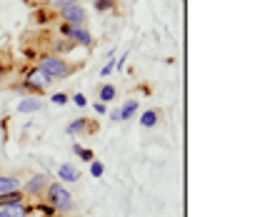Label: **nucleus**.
<instances>
[{"mask_svg": "<svg viewBox=\"0 0 260 217\" xmlns=\"http://www.w3.org/2000/svg\"><path fill=\"white\" fill-rule=\"evenodd\" d=\"M45 202L55 210V212H60V215H65V212H70L73 207H75V200H73V195L65 190L60 183H50L48 185V190H45Z\"/></svg>", "mask_w": 260, "mask_h": 217, "instance_id": "nucleus-1", "label": "nucleus"}, {"mask_svg": "<svg viewBox=\"0 0 260 217\" xmlns=\"http://www.w3.org/2000/svg\"><path fill=\"white\" fill-rule=\"evenodd\" d=\"M38 70H43L50 80H60V78H68V75L75 70V65H70L68 60H63L60 55H40Z\"/></svg>", "mask_w": 260, "mask_h": 217, "instance_id": "nucleus-2", "label": "nucleus"}, {"mask_svg": "<svg viewBox=\"0 0 260 217\" xmlns=\"http://www.w3.org/2000/svg\"><path fill=\"white\" fill-rule=\"evenodd\" d=\"M50 85H53V80H50L43 70H38V67H30V70L23 73V88H25V93L28 95L45 93Z\"/></svg>", "mask_w": 260, "mask_h": 217, "instance_id": "nucleus-3", "label": "nucleus"}, {"mask_svg": "<svg viewBox=\"0 0 260 217\" xmlns=\"http://www.w3.org/2000/svg\"><path fill=\"white\" fill-rule=\"evenodd\" d=\"M58 18L63 20L65 25H80V28H85V20H88V13H85V8L78 3V5H65L58 10Z\"/></svg>", "mask_w": 260, "mask_h": 217, "instance_id": "nucleus-4", "label": "nucleus"}, {"mask_svg": "<svg viewBox=\"0 0 260 217\" xmlns=\"http://www.w3.org/2000/svg\"><path fill=\"white\" fill-rule=\"evenodd\" d=\"M60 35H63L65 40H70L73 45L78 43V45H83V48H93V35L85 30V28H80V25H60Z\"/></svg>", "mask_w": 260, "mask_h": 217, "instance_id": "nucleus-5", "label": "nucleus"}, {"mask_svg": "<svg viewBox=\"0 0 260 217\" xmlns=\"http://www.w3.org/2000/svg\"><path fill=\"white\" fill-rule=\"evenodd\" d=\"M48 185H50V177H48V175H35V177H30V180L25 183V190H23V192H25V197H43Z\"/></svg>", "mask_w": 260, "mask_h": 217, "instance_id": "nucleus-6", "label": "nucleus"}, {"mask_svg": "<svg viewBox=\"0 0 260 217\" xmlns=\"http://www.w3.org/2000/svg\"><path fill=\"white\" fill-rule=\"evenodd\" d=\"M43 107H45V102H43L40 97H35V95H25V97L18 102V113H23V115L38 113V110H43Z\"/></svg>", "mask_w": 260, "mask_h": 217, "instance_id": "nucleus-7", "label": "nucleus"}, {"mask_svg": "<svg viewBox=\"0 0 260 217\" xmlns=\"http://www.w3.org/2000/svg\"><path fill=\"white\" fill-rule=\"evenodd\" d=\"M25 202V192L23 190H10V192H0V207H15Z\"/></svg>", "mask_w": 260, "mask_h": 217, "instance_id": "nucleus-8", "label": "nucleus"}, {"mask_svg": "<svg viewBox=\"0 0 260 217\" xmlns=\"http://www.w3.org/2000/svg\"><path fill=\"white\" fill-rule=\"evenodd\" d=\"M85 130H95V125L88 123V118H78V120H73V123L65 127L68 135H80V132H85Z\"/></svg>", "mask_w": 260, "mask_h": 217, "instance_id": "nucleus-9", "label": "nucleus"}, {"mask_svg": "<svg viewBox=\"0 0 260 217\" xmlns=\"http://www.w3.org/2000/svg\"><path fill=\"white\" fill-rule=\"evenodd\" d=\"M58 177H60L63 183H78V180H80V175H78V170H75L73 165H60V167H58Z\"/></svg>", "mask_w": 260, "mask_h": 217, "instance_id": "nucleus-10", "label": "nucleus"}, {"mask_svg": "<svg viewBox=\"0 0 260 217\" xmlns=\"http://www.w3.org/2000/svg\"><path fill=\"white\" fill-rule=\"evenodd\" d=\"M10 190H20V177H15V175H0V192H10Z\"/></svg>", "mask_w": 260, "mask_h": 217, "instance_id": "nucleus-11", "label": "nucleus"}, {"mask_svg": "<svg viewBox=\"0 0 260 217\" xmlns=\"http://www.w3.org/2000/svg\"><path fill=\"white\" fill-rule=\"evenodd\" d=\"M115 95H118L115 85H110V83H108V85H100V90H98V97H100V100H98V102H113Z\"/></svg>", "mask_w": 260, "mask_h": 217, "instance_id": "nucleus-12", "label": "nucleus"}, {"mask_svg": "<svg viewBox=\"0 0 260 217\" xmlns=\"http://www.w3.org/2000/svg\"><path fill=\"white\" fill-rule=\"evenodd\" d=\"M118 113H120V120H130L138 113V100H128L123 107H118Z\"/></svg>", "mask_w": 260, "mask_h": 217, "instance_id": "nucleus-13", "label": "nucleus"}, {"mask_svg": "<svg viewBox=\"0 0 260 217\" xmlns=\"http://www.w3.org/2000/svg\"><path fill=\"white\" fill-rule=\"evenodd\" d=\"M140 125H143V127H155V125H158V113H155V110H145L143 118H140Z\"/></svg>", "mask_w": 260, "mask_h": 217, "instance_id": "nucleus-14", "label": "nucleus"}, {"mask_svg": "<svg viewBox=\"0 0 260 217\" xmlns=\"http://www.w3.org/2000/svg\"><path fill=\"white\" fill-rule=\"evenodd\" d=\"M73 153H75V155L80 157L83 162H93V160H95V155H93V150H85V148H83V145H78V142L73 145Z\"/></svg>", "mask_w": 260, "mask_h": 217, "instance_id": "nucleus-15", "label": "nucleus"}, {"mask_svg": "<svg viewBox=\"0 0 260 217\" xmlns=\"http://www.w3.org/2000/svg\"><path fill=\"white\" fill-rule=\"evenodd\" d=\"M93 8L98 13H113L115 10V0H93Z\"/></svg>", "mask_w": 260, "mask_h": 217, "instance_id": "nucleus-16", "label": "nucleus"}, {"mask_svg": "<svg viewBox=\"0 0 260 217\" xmlns=\"http://www.w3.org/2000/svg\"><path fill=\"white\" fill-rule=\"evenodd\" d=\"M78 3H80V0H45V8H48V10H50V8H58V10H60L65 5H78Z\"/></svg>", "mask_w": 260, "mask_h": 217, "instance_id": "nucleus-17", "label": "nucleus"}, {"mask_svg": "<svg viewBox=\"0 0 260 217\" xmlns=\"http://www.w3.org/2000/svg\"><path fill=\"white\" fill-rule=\"evenodd\" d=\"M103 172H105V165H103L100 160H93V162H90V175H93V177H103Z\"/></svg>", "mask_w": 260, "mask_h": 217, "instance_id": "nucleus-18", "label": "nucleus"}, {"mask_svg": "<svg viewBox=\"0 0 260 217\" xmlns=\"http://www.w3.org/2000/svg\"><path fill=\"white\" fill-rule=\"evenodd\" d=\"M113 70H115V60H113V53H110V60H108V62H105V65H103V70H100V75H103V78H108V75H110Z\"/></svg>", "mask_w": 260, "mask_h": 217, "instance_id": "nucleus-19", "label": "nucleus"}, {"mask_svg": "<svg viewBox=\"0 0 260 217\" xmlns=\"http://www.w3.org/2000/svg\"><path fill=\"white\" fill-rule=\"evenodd\" d=\"M73 102H75L78 107H85V105H88V97H85L83 93H75L73 95Z\"/></svg>", "mask_w": 260, "mask_h": 217, "instance_id": "nucleus-20", "label": "nucleus"}, {"mask_svg": "<svg viewBox=\"0 0 260 217\" xmlns=\"http://www.w3.org/2000/svg\"><path fill=\"white\" fill-rule=\"evenodd\" d=\"M50 100H53L55 105H65V102H68L70 97H68V95H65V93H55V95H53V97H50Z\"/></svg>", "mask_w": 260, "mask_h": 217, "instance_id": "nucleus-21", "label": "nucleus"}, {"mask_svg": "<svg viewBox=\"0 0 260 217\" xmlns=\"http://www.w3.org/2000/svg\"><path fill=\"white\" fill-rule=\"evenodd\" d=\"M93 110H95L98 115H105V113H108V110H105V102H95V105H93Z\"/></svg>", "mask_w": 260, "mask_h": 217, "instance_id": "nucleus-22", "label": "nucleus"}, {"mask_svg": "<svg viewBox=\"0 0 260 217\" xmlns=\"http://www.w3.org/2000/svg\"><path fill=\"white\" fill-rule=\"evenodd\" d=\"M128 58H130V53H125L123 58H118V62H115V67H120V70H123V67H125V62H128Z\"/></svg>", "mask_w": 260, "mask_h": 217, "instance_id": "nucleus-23", "label": "nucleus"}, {"mask_svg": "<svg viewBox=\"0 0 260 217\" xmlns=\"http://www.w3.org/2000/svg\"><path fill=\"white\" fill-rule=\"evenodd\" d=\"M110 120H113V123H120V113L113 110V113H110Z\"/></svg>", "mask_w": 260, "mask_h": 217, "instance_id": "nucleus-24", "label": "nucleus"}, {"mask_svg": "<svg viewBox=\"0 0 260 217\" xmlns=\"http://www.w3.org/2000/svg\"><path fill=\"white\" fill-rule=\"evenodd\" d=\"M0 217H10V210L8 207H0Z\"/></svg>", "mask_w": 260, "mask_h": 217, "instance_id": "nucleus-25", "label": "nucleus"}, {"mask_svg": "<svg viewBox=\"0 0 260 217\" xmlns=\"http://www.w3.org/2000/svg\"><path fill=\"white\" fill-rule=\"evenodd\" d=\"M53 217H65V215H60V212H55V215H53Z\"/></svg>", "mask_w": 260, "mask_h": 217, "instance_id": "nucleus-26", "label": "nucleus"}]
</instances>
